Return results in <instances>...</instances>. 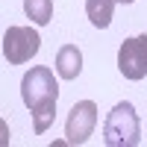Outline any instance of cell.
Instances as JSON below:
<instances>
[{
    "mask_svg": "<svg viewBox=\"0 0 147 147\" xmlns=\"http://www.w3.org/2000/svg\"><path fill=\"white\" fill-rule=\"evenodd\" d=\"M21 97H24V106L32 112H41V109H56L59 100V82L53 77L50 68L44 65H35L24 74L21 80Z\"/></svg>",
    "mask_w": 147,
    "mask_h": 147,
    "instance_id": "6da1fadb",
    "label": "cell"
},
{
    "mask_svg": "<svg viewBox=\"0 0 147 147\" xmlns=\"http://www.w3.org/2000/svg\"><path fill=\"white\" fill-rule=\"evenodd\" d=\"M0 147H9V127L3 118H0Z\"/></svg>",
    "mask_w": 147,
    "mask_h": 147,
    "instance_id": "30bf717a",
    "label": "cell"
},
{
    "mask_svg": "<svg viewBox=\"0 0 147 147\" xmlns=\"http://www.w3.org/2000/svg\"><path fill=\"white\" fill-rule=\"evenodd\" d=\"M53 121H56V109H41V112H32V129L38 132V136H44V132L53 127Z\"/></svg>",
    "mask_w": 147,
    "mask_h": 147,
    "instance_id": "9c48e42d",
    "label": "cell"
},
{
    "mask_svg": "<svg viewBox=\"0 0 147 147\" xmlns=\"http://www.w3.org/2000/svg\"><path fill=\"white\" fill-rule=\"evenodd\" d=\"M103 141L106 147H138L141 144V124L136 115V106L129 100L115 103L103 124Z\"/></svg>",
    "mask_w": 147,
    "mask_h": 147,
    "instance_id": "7a4b0ae2",
    "label": "cell"
},
{
    "mask_svg": "<svg viewBox=\"0 0 147 147\" xmlns=\"http://www.w3.org/2000/svg\"><path fill=\"white\" fill-rule=\"evenodd\" d=\"M118 0H85V15H88L91 27L97 30H106L112 24V12H115Z\"/></svg>",
    "mask_w": 147,
    "mask_h": 147,
    "instance_id": "52a82bcc",
    "label": "cell"
},
{
    "mask_svg": "<svg viewBox=\"0 0 147 147\" xmlns=\"http://www.w3.org/2000/svg\"><path fill=\"white\" fill-rule=\"evenodd\" d=\"M24 12L35 27H47L53 21V0H24Z\"/></svg>",
    "mask_w": 147,
    "mask_h": 147,
    "instance_id": "ba28073f",
    "label": "cell"
},
{
    "mask_svg": "<svg viewBox=\"0 0 147 147\" xmlns=\"http://www.w3.org/2000/svg\"><path fill=\"white\" fill-rule=\"evenodd\" d=\"M56 74L62 80H77L82 74V53L77 44H65L56 53Z\"/></svg>",
    "mask_w": 147,
    "mask_h": 147,
    "instance_id": "8992f818",
    "label": "cell"
},
{
    "mask_svg": "<svg viewBox=\"0 0 147 147\" xmlns=\"http://www.w3.org/2000/svg\"><path fill=\"white\" fill-rule=\"evenodd\" d=\"M118 3H136V0H118Z\"/></svg>",
    "mask_w": 147,
    "mask_h": 147,
    "instance_id": "8fae6325",
    "label": "cell"
},
{
    "mask_svg": "<svg viewBox=\"0 0 147 147\" xmlns=\"http://www.w3.org/2000/svg\"><path fill=\"white\" fill-rule=\"evenodd\" d=\"M41 35L32 27H9L3 35V56L9 65H24L38 53Z\"/></svg>",
    "mask_w": 147,
    "mask_h": 147,
    "instance_id": "3957f363",
    "label": "cell"
},
{
    "mask_svg": "<svg viewBox=\"0 0 147 147\" xmlns=\"http://www.w3.org/2000/svg\"><path fill=\"white\" fill-rule=\"evenodd\" d=\"M118 71L127 80L138 82L147 77V32L144 35H132L121 44L118 50Z\"/></svg>",
    "mask_w": 147,
    "mask_h": 147,
    "instance_id": "277c9868",
    "label": "cell"
},
{
    "mask_svg": "<svg viewBox=\"0 0 147 147\" xmlns=\"http://www.w3.org/2000/svg\"><path fill=\"white\" fill-rule=\"evenodd\" d=\"M97 127V103L94 100H80L71 106V115L65 121V138L68 144H85L88 136Z\"/></svg>",
    "mask_w": 147,
    "mask_h": 147,
    "instance_id": "5b68a950",
    "label": "cell"
}]
</instances>
